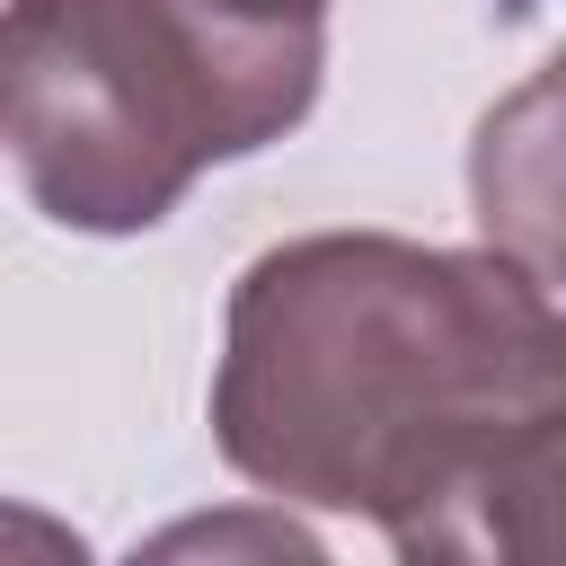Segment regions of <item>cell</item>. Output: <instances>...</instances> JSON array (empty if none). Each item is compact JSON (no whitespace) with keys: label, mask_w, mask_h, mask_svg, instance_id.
Listing matches in <instances>:
<instances>
[{"label":"cell","mask_w":566,"mask_h":566,"mask_svg":"<svg viewBox=\"0 0 566 566\" xmlns=\"http://www.w3.org/2000/svg\"><path fill=\"white\" fill-rule=\"evenodd\" d=\"M221 18H248V27H292V35H327V0H212Z\"/></svg>","instance_id":"cell-5"},{"label":"cell","mask_w":566,"mask_h":566,"mask_svg":"<svg viewBox=\"0 0 566 566\" xmlns=\"http://www.w3.org/2000/svg\"><path fill=\"white\" fill-rule=\"evenodd\" d=\"M398 557H513V566H566V407L522 424L486 469H469L407 539Z\"/></svg>","instance_id":"cell-4"},{"label":"cell","mask_w":566,"mask_h":566,"mask_svg":"<svg viewBox=\"0 0 566 566\" xmlns=\"http://www.w3.org/2000/svg\"><path fill=\"white\" fill-rule=\"evenodd\" d=\"M566 407V301L504 248L310 230L239 265L212 363L221 460L389 548Z\"/></svg>","instance_id":"cell-1"},{"label":"cell","mask_w":566,"mask_h":566,"mask_svg":"<svg viewBox=\"0 0 566 566\" xmlns=\"http://www.w3.org/2000/svg\"><path fill=\"white\" fill-rule=\"evenodd\" d=\"M469 212L486 248L522 256L539 283H566V53L504 88L469 133Z\"/></svg>","instance_id":"cell-3"},{"label":"cell","mask_w":566,"mask_h":566,"mask_svg":"<svg viewBox=\"0 0 566 566\" xmlns=\"http://www.w3.org/2000/svg\"><path fill=\"white\" fill-rule=\"evenodd\" d=\"M327 35L248 27L212 0H9L0 133L27 203L80 239L159 230L221 159L318 106Z\"/></svg>","instance_id":"cell-2"}]
</instances>
